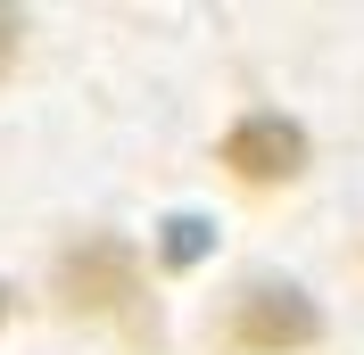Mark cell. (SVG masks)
<instances>
[{"label":"cell","instance_id":"5b68a950","mask_svg":"<svg viewBox=\"0 0 364 355\" xmlns=\"http://www.w3.org/2000/svg\"><path fill=\"white\" fill-rule=\"evenodd\" d=\"M17 67V17H9V9H0V75Z\"/></svg>","mask_w":364,"mask_h":355},{"label":"cell","instance_id":"7a4b0ae2","mask_svg":"<svg viewBox=\"0 0 364 355\" xmlns=\"http://www.w3.org/2000/svg\"><path fill=\"white\" fill-rule=\"evenodd\" d=\"M315 339H323V314H315L306 289L257 281V289H240L232 314H224V347H240V355H298V347H315Z\"/></svg>","mask_w":364,"mask_h":355},{"label":"cell","instance_id":"277c9868","mask_svg":"<svg viewBox=\"0 0 364 355\" xmlns=\"http://www.w3.org/2000/svg\"><path fill=\"white\" fill-rule=\"evenodd\" d=\"M199 248H207V223H191V215L166 223V265H199Z\"/></svg>","mask_w":364,"mask_h":355},{"label":"cell","instance_id":"8992f818","mask_svg":"<svg viewBox=\"0 0 364 355\" xmlns=\"http://www.w3.org/2000/svg\"><path fill=\"white\" fill-rule=\"evenodd\" d=\"M0 322H9V289H0Z\"/></svg>","mask_w":364,"mask_h":355},{"label":"cell","instance_id":"6da1fadb","mask_svg":"<svg viewBox=\"0 0 364 355\" xmlns=\"http://www.w3.org/2000/svg\"><path fill=\"white\" fill-rule=\"evenodd\" d=\"M50 289H58L67 314H124L133 339H158V322L141 314V256H133V240H116V231H83V240L58 256Z\"/></svg>","mask_w":364,"mask_h":355},{"label":"cell","instance_id":"3957f363","mask_svg":"<svg viewBox=\"0 0 364 355\" xmlns=\"http://www.w3.org/2000/svg\"><path fill=\"white\" fill-rule=\"evenodd\" d=\"M215 157L232 165V182H249V190H282V182H298V165H306V133H298L290 116H240L224 141H215Z\"/></svg>","mask_w":364,"mask_h":355}]
</instances>
